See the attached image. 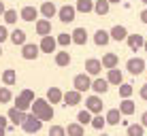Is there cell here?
I'll return each instance as SVG.
<instances>
[{
	"label": "cell",
	"mask_w": 147,
	"mask_h": 136,
	"mask_svg": "<svg viewBox=\"0 0 147 136\" xmlns=\"http://www.w3.org/2000/svg\"><path fill=\"white\" fill-rule=\"evenodd\" d=\"M43 123H45V121H40V119H38L34 113H28L26 119L22 121V130H24L26 134H36V132H40Z\"/></svg>",
	"instance_id": "6da1fadb"
},
{
	"label": "cell",
	"mask_w": 147,
	"mask_h": 136,
	"mask_svg": "<svg viewBox=\"0 0 147 136\" xmlns=\"http://www.w3.org/2000/svg\"><path fill=\"white\" fill-rule=\"evenodd\" d=\"M73 85H75V89L77 92H88V89H92V77H90L88 72H81V74H77V77L73 79Z\"/></svg>",
	"instance_id": "7a4b0ae2"
},
{
	"label": "cell",
	"mask_w": 147,
	"mask_h": 136,
	"mask_svg": "<svg viewBox=\"0 0 147 136\" xmlns=\"http://www.w3.org/2000/svg\"><path fill=\"white\" fill-rule=\"evenodd\" d=\"M58 17H60L62 23H70V21H75V17H77V9L70 7V4H64V7L58 9Z\"/></svg>",
	"instance_id": "3957f363"
},
{
	"label": "cell",
	"mask_w": 147,
	"mask_h": 136,
	"mask_svg": "<svg viewBox=\"0 0 147 136\" xmlns=\"http://www.w3.org/2000/svg\"><path fill=\"white\" fill-rule=\"evenodd\" d=\"M85 109H88L92 115L102 113V100H100V96H98V94L88 96V98H85Z\"/></svg>",
	"instance_id": "277c9868"
},
{
	"label": "cell",
	"mask_w": 147,
	"mask_h": 136,
	"mask_svg": "<svg viewBox=\"0 0 147 136\" xmlns=\"http://www.w3.org/2000/svg\"><path fill=\"white\" fill-rule=\"evenodd\" d=\"M126 68H128L130 74H141L147 68V64H145L143 58H130L128 62H126Z\"/></svg>",
	"instance_id": "5b68a950"
},
{
	"label": "cell",
	"mask_w": 147,
	"mask_h": 136,
	"mask_svg": "<svg viewBox=\"0 0 147 136\" xmlns=\"http://www.w3.org/2000/svg\"><path fill=\"white\" fill-rule=\"evenodd\" d=\"M38 53H40V47H38V45H34V43H26V45H22V58H24V60H28V62L36 60V58H38Z\"/></svg>",
	"instance_id": "8992f818"
},
{
	"label": "cell",
	"mask_w": 147,
	"mask_h": 136,
	"mask_svg": "<svg viewBox=\"0 0 147 136\" xmlns=\"http://www.w3.org/2000/svg\"><path fill=\"white\" fill-rule=\"evenodd\" d=\"M100 70H102V62H100V60H96V58L85 60V72H88L90 77H98Z\"/></svg>",
	"instance_id": "52a82bcc"
},
{
	"label": "cell",
	"mask_w": 147,
	"mask_h": 136,
	"mask_svg": "<svg viewBox=\"0 0 147 136\" xmlns=\"http://www.w3.org/2000/svg\"><path fill=\"white\" fill-rule=\"evenodd\" d=\"M34 30H36V34L40 38L47 36V34H51V19H36V23H34Z\"/></svg>",
	"instance_id": "ba28073f"
},
{
	"label": "cell",
	"mask_w": 147,
	"mask_h": 136,
	"mask_svg": "<svg viewBox=\"0 0 147 136\" xmlns=\"http://www.w3.org/2000/svg\"><path fill=\"white\" fill-rule=\"evenodd\" d=\"M40 53H51V51H55V47H58V41L51 36V34H47V36H43L40 38Z\"/></svg>",
	"instance_id": "9c48e42d"
},
{
	"label": "cell",
	"mask_w": 147,
	"mask_h": 136,
	"mask_svg": "<svg viewBox=\"0 0 147 136\" xmlns=\"http://www.w3.org/2000/svg\"><path fill=\"white\" fill-rule=\"evenodd\" d=\"M79 102H81V92H77V89H70L62 96V104H66V107H77Z\"/></svg>",
	"instance_id": "30bf717a"
},
{
	"label": "cell",
	"mask_w": 147,
	"mask_h": 136,
	"mask_svg": "<svg viewBox=\"0 0 147 136\" xmlns=\"http://www.w3.org/2000/svg\"><path fill=\"white\" fill-rule=\"evenodd\" d=\"M126 43H128V47L132 49V51H139V49H143V45H145V36L143 34H128Z\"/></svg>",
	"instance_id": "8fae6325"
},
{
	"label": "cell",
	"mask_w": 147,
	"mask_h": 136,
	"mask_svg": "<svg viewBox=\"0 0 147 136\" xmlns=\"http://www.w3.org/2000/svg\"><path fill=\"white\" fill-rule=\"evenodd\" d=\"M70 36H73V43L75 45L83 47V45L88 43V30H85V28H75L73 32H70Z\"/></svg>",
	"instance_id": "7c38bea8"
},
{
	"label": "cell",
	"mask_w": 147,
	"mask_h": 136,
	"mask_svg": "<svg viewBox=\"0 0 147 136\" xmlns=\"http://www.w3.org/2000/svg\"><path fill=\"white\" fill-rule=\"evenodd\" d=\"M49 107H51V104L47 102V98H34L32 107H30V113H34V115L38 117V115L43 113V111H47Z\"/></svg>",
	"instance_id": "4fadbf2b"
},
{
	"label": "cell",
	"mask_w": 147,
	"mask_h": 136,
	"mask_svg": "<svg viewBox=\"0 0 147 136\" xmlns=\"http://www.w3.org/2000/svg\"><path fill=\"white\" fill-rule=\"evenodd\" d=\"M26 115L28 113H24V111H19V109H9V113H7V117H9V121H11L13 125H22V121L26 119Z\"/></svg>",
	"instance_id": "5bb4252c"
},
{
	"label": "cell",
	"mask_w": 147,
	"mask_h": 136,
	"mask_svg": "<svg viewBox=\"0 0 147 136\" xmlns=\"http://www.w3.org/2000/svg\"><path fill=\"white\" fill-rule=\"evenodd\" d=\"M38 13L40 11L36 7H30V4H28V7H24L22 11H19V19H24V21H34V19L38 17Z\"/></svg>",
	"instance_id": "9a60e30c"
},
{
	"label": "cell",
	"mask_w": 147,
	"mask_h": 136,
	"mask_svg": "<svg viewBox=\"0 0 147 136\" xmlns=\"http://www.w3.org/2000/svg\"><path fill=\"white\" fill-rule=\"evenodd\" d=\"M94 43L98 45V47H107V45L111 43V34H109V30H96V34H94Z\"/></svg>",
	"instance_id": "2e32d148"
},
{
	"label": "cell",
	"mask_w": 147,
	"mask_h": 136,
	"mask_svg": "<svg viewBox=\"0 0 147 136\" xmlns=\"http://www.w3.org/2000/svg\"><path fill=\"white\" fill-rule=\"evenodd\" d=\"M109 34H111V41H117V43H121V41L128 38V30H126L124 26H113L109 30Z\"/></svg>",
	"instance_id": "e0dca14e"
},
{
	"label": "cell",
	"mask_w": 147,
	"mask_h": 136,
	"mask_svg": "<svg viewBox=\"0 0 147 136\" xmlns=\"http://www.w3.org/2000/svg\"><path fill=\"white\" fill-rule=\"evenodd\" d=\"M38 11H40V15H43L45 19H51V17H55V15H58V7H55L53 2H49V0H47V2L40 4Z\"/></svg>",
	"instance_id": "ac0fdd59"
},
{
	"label": "cell",
	"mask_w": 147,
	"mask_h": 136,
	"mask_svg": "<svg viewBox=\"0 0 147 136\" xmlns=\"http://www.w3.org/2000/svg\"><path fill=\"white\" fill-rule=\"evenodd\" d=\"M9 41H11V43L15 45V47H17V45L22 47V45H26V32H24L22 28H15L13 32L9 34Z\"/></svg>",
	"instance_id": "d6986e66"
},
{
	"label": "cell",
	"mask_w": 147,
	"mask_h": 136,
	"mask_svg": "<svg viewBox=\"0 0 147 136\" xmlns=\"http://www.w3.org/2000/svg\"><path fill=\"white\" fill-rule=\"evenodd\" d=\"M107 81H109V85H119L124 83V74H121V70L119 68H111L109 72H107Z\"/></svg>",
	"instance_id": "ffe728a7"
},
{
	"label": "cell",
	"mask_w": 147,
	"mask_h": 136,
	"mask_svg": "<svg viewBox=\"0 0 147 136\" xmlns=\"http://www.w3.org/2000/svg\"><path fill=\"white\" fill-rule=\"evenodd\" d=\"M62 96H64V92H62L60 87H49L45 98H47L49 104H58V102H62Z\"/></svg>",
	"instance_id": "44dd1931"
},
{
	"label": "cell",
	"mask_w": 147,
	"mask_h": 136,
	"mask_svg": "<svg viewBox=\"0 0 147 136\" xmlns=\"http://www.w3.org/2000/svg\"><path fill=\"white\" fill-rule=\"evenodd\" d=\"M100 62H102V68H107V70H111V68H117V64H119V58L115 53H105L102 55V60H100Z\"/></svg>",
	"instance_id": "7402d4cb"
},
{
	"label": "cell",
	"mask_w": 147,
	"mask_h": 136,
	"mask_svg": "<svg viewBox=\"0 0 147 136\" xmlns=\"http://www.w3.org/2000/svg\"><path fill=\"white\" fill-rule=\"evenodd\" d=\"M92 89L96 94H107L109 92V81L107 79H100V77H96V79H92Z\"/></svg>",
	"instance_id": "603a6c76"
},
{
	"label": "cell",
	"mask_w": 147,
	"mask_h": 136,
	"mask_svg": "<svg viewBox=\"0 0 147 136\" xmlns=\"http://www.w3.org/2000/svg\"><path fill=\"white\" fill-rule=\"evenodd\" d=\"M109 11H111V2L109 0H94V13L96 15L102 17V15H107Z\"/></svg>",
	"instance_id": "cb8c5ba5"
},
{
	"label": "cell",
	"mask_w": 147,
	"mask_h": 136,
	"mask_svg": "<svg viewBox=\"0 0 147 136\" xmlns=\"http://www.w3.org/2000/svg\"><path fill=\"white\" fill-rule=\"evenodd\" d=\"M70 53L68 51H55V66H60V68H66L68 64H70Z\"/></svg>",
	"instance_id": "d4e9b609"
},
{
	"label": "cell",
	"mask_w": 147,
	"mask_h": 136,
	"mask_svg": "<svg viewBox=\"0 0 147 136\" xmlns=\"http://www.w3.org/2000/svg\"><path fill=\"white\" fill-rule=\"evenodd\" d=\"M134 111H136V104H134L130 98H124V100L119 102V113H121V115H132Z\"/></svg>",
	"instance_id": "484cf974"
},
{
	"label": "cell",
	"mask_w": 147,
	"mask_h": 136,
	"mask_svg": "<svg viewBox=\"0 0 147 136\" xmlns=\"http://www.w3.org/2000/svg\"><path fill=\"white\" fill-rule=\"evenodd\" d=\"M105 119H107V123H109V125H117V123L121 121V113H119V109H111V111H107Z\"/></svg>",
	"instance_id": "4316f807"
},
{
	"label": "cell",
	"mask_w": 147,
	"mask_h": 136,
	"mask_svg": "<svg viewBox=\"0 0 147 136\" xmlns=\"http://www.w3.org/2000/svg\"><path fill=\"white\" fill-rule=\"evenodd\" d=\"M75 9H77V13H92L94 11V0H77Z\"/></svg>",
	"instance_id": "83f0119b"
},
{
	"label": "cell",
	"mask_w": 147,
	"mask_h": 136,
	"mask_svg": "<svg viewBox=\"0 0 147 136\" xmlns=\"http://www.w3.org/2000/svg\"><path fill=\"white\" fill-rule=\"evenodd\" d=\"M66 136H85V130L79 121L77 123H68L66 125Z\"/></svg>",
	"instance_id": "f1b7e54d"
},
{
	"label": "cell",
	"mask_w": 147,
	"mask_h": 136,
	"mask_svg": "<svg viewBox=\"0 0 147 136\" xmlns=\"http://www.w3.org/2000/svg\"><path fill=\"white\" fill-rule=\"evenodd\" d=\"M15 81H17V72H15L13 68H7L2 72V83L9 87V85H15Z\"/></svg>",
	"instance_id": "f546056e"
},
{
	"label": "cell",
	"mask_w": 147,
	"mask_h": 136,
	"mask_svg": "<svg viewBox=\"0 0 147 136\" xmlns=\"http://www.w3.org/2000/svg\"><path fill=\"white\" fill-rule=\"evenodd\" d=\"M126 134L128 136H145V128H143V123H130L126 128Z\"/></svg>",
	"instance_id": "4dcf8cb0"
},
{
	"label": "cell",
	"mask_w": 147,
	"mask_h": 136,
	"mask_svg": "<svg viewBox=\"0 0 147 136\" xmlns=\"http://www.w3.org/2000/svg\"><path fill=\"white\" fill-rule=\"evenodd\" d=\"M92 117H94V115L90 113L88 109H83V111H79V113H77V121H79L81 125H88V123H92Z\"/></svg>",
	"instance_id": "1f68e13d"
},
{
	"label": "cell",
	"mask_w": 147,
	"mask_h": 136,
	"mask_svg": "<svg viewBox=\"0 0 147 136\" xmlns=\"http://www.w3.org/2000/svg\"><path fill=\"white\" fill-rule=\"evenodd\" d=\"M30 107H32V102H28L26 98H22V96H17V98H15V109H19V111H24V113H28Z\"/></svg>",
	"instance_id": "d6a6232c"
},
{
	"label": "cell",
	"mask_w": 147,
	"mask_h": 136,
	"mask_svg": "<svg viewBox=\"0 0 147 136\" xmlns=\"http://www.w3.org/2000/svg\"><path fill=\"white\" fill-rule=\"evenodd\" d=\"M4 23H9V26H11V23H17V11H15V9H7V11H4Z\"/></svg>",
	"instance_id": "836d02e7"
},
{
	"label": "cell",
	"mask_w": 147,
	"mask_h": 136,
	"mask_svg": "<svg viewBox=\"0 0 147 136\" xmlns=\"http://www.w3.org/2000/svg\"><path fill=\"white\" fill-rule=\"evenodd\" d=\"M132 92H134V87H132L130 83H121V85H119V98H121V100H124V98H130Z\"/></svg>",
	"instance_id": "e575fe53"
},
{
	"label": "cell",
	"mask_w": 147,
	"mask_h": 136,
	"mask_svg": "<svg viewBox=\"0 0 147 136\" xmlns=\"http://www.w3.org/2000/svg\"><path fill=\"white\" fill-rule=\"evenodd\" d=\"M55 41H58L60 47H68V45L73 43V36H70L68 32H62V34H58V36H55Z\"/></svg>",
	"instance_id": "d590c367"
},
{
	"label": "cell",
	"mask_w": 147,
	"mask_h": 136,
	"mask_svg": "<svg viewBox=\"0 0 147 136\" xmlns=\"http://www.w3.org/2000/svg\"><path fill=\"white\" fill-rule=\"evenodd\" d=\"M90 125H92L94 130H102L105 125H107V119H105L102 115H94V117H92V123H90Z\"/></svg>",
	"instance_id": "8d00e7d4"
},
{
	"label": "cell",
	"mask_w": 147,
	"mask_h": 136,
	"mask_svg": "<svg viewBox=\"0 0 147 136\" xmlns=\"http://www.w3.org/2000/svg\"><path fill=\"white\" fill-rule=\"evenodd\" d=\"M13 100V94L9 87H0V104H9Z\"/></svg>",
	"instance_id": "74e56055"
},
{
	"label": "cell",
	"mask_w": 147,
	"mask_h": 136,
	"mask_svg": "<svg viewBox=\"0 0 147 136\" xmlns=\"http://www.w3.org/2000/svg\"><path fill=\"white\" fill-rule=\"evenodd\" d=\"M49 136H66V128L64 125H51L49 128Z\"/></svg>",
	"instance_id": "f35d334b"
},
{
	"label": "cell",
	"mask_w": 147,
	"mask_h": 136,
	"mask_svg": "<svg viewBox=\"0 0 147 136\" xmlns=\"http://www.w3.org/2000/svg\"><path fill=\"white\" fill-rule=\"evenodd\" d=\"M19 96H22V98H26L28 102H34V98H36L32 89H22V94H19Z\"/></svg>",
	"instance_id": "ab89813d"
},
{
	"label": "cell",
	"mask_w": 147,
	"mask_h": 136,
	"mask_svg": "<svg viewBox=\"0 0 147 136\" xmlns=\"http://www.w3.org/2000/svg\"><path fill=\"white\" fill-rule=\"evenodd\" d=\"M9 34H11V32H9L7 28H4V26H0V45H2L4 41H9Z\"/></svg>",
	"instance_id": "60d3db41"
},
{
	"label": "cell",
	"mask_w": 147,
	"mask_h": 136,
	"mask_svg": "<svg viewBox=\"0 0 147 136\" xmlns=\"http://www.w3.org/2000/svg\"><path fill=\"white\" fill-rule=\"evenodd\" d=\"M0 128H9V117L7 115H0Z\"/></svg>",
	"instance_id": "b9f144b4"
},
{
	"label": "cell",
	"mask_w": 147,
	"mask_h": 136,
	"mask_svg": "<svg viewBox=\"0 0 147 136\" xmlns=\"http://www.w3.org/2000/svg\"><path fill=\"white\" fill-rule=\"evenodd\" d=\"M139 96H141V98H143V100H147V83H145L143 87L139 89Z\"/></svg>",
	"instance_id": "7bdbcfd3"
},
{
	"label": "cell",
	"mask_w": 147,
	"mask_h": 136,
	"mask_svg": "<svg viewBox=\"0 0 147 136\" xmlns=\"http://www.w3.org/2000/svg\"><path fill=\"white\" fill-rule=\"evenodd\" d=\"M141 21L147 23V9H143V11H141Z\"/></svg>",
	"instance_id": "ee69618b"
},
{
	"label": "cell",
	"mask_w": 147,
	"mask_h": 136,
	"mask_svg": "<svg viewBox=\"0 0 147 136\" xmlns=\"http://www.w3.org/2000/svg\"><path fill=\"white\" fill-rule=\"evenodd\" d=\"M141 123H143V128H147V111L141 115Z\"/></svg>",
	"instance_id": "f6af8a7d"
},
{
	"label": "cell",
	"mask_w": 147,
	"mask_h": 136,
	"mask_svg": "<svg viewBox=\"0 0 147 136\" xmlns=\"http://www.w3.org/2000/svg\"><path fill=\"white\" fill-rule=\"evenodd\" d=\"M4 11H7V7H4V0H0V17L4 15Z\"/></svg>",
	"instance_id": "bcb514c9"
},
{
	"label": "cell",
	"mask_w": 147,
	"mask_h": 136,
	"mask_svg": "<svg viewBox=\"0 0 147 136\" xmlns=\"http://www.w3.org/2000/svg\"><path fill=\"white\" fill-rule=\"evenodd\" d=\"M0 136H7V128H0Z\"/></svg>",
	"instance_id": "7dc6e473"
},
{
	"label": "cell",
	"mask_w": 147,
	"mask_h": 136,
	"mask_svg": "<svg viewBox=\"0 0 147 136\" xmlns=\"http://www.w3.org/2000/svg\"><path fill=\"white\" fill-rule=\"evenodd\" d=\"M109 2H111V4H117V2H121V0H109Z\"/></svg>",
	"instance_id": "c3c4849f"
},
{
	"label": "cell",
	"mask_w": 147,
	"mask_h": 136,
	"mask_svg": "<svg viewBox=\"0 0 147 136\" xmlns=\"http://www.w3.org/2000/svg\"><path fill=\"white\" fill-rule=\"evenodd\" d=\"M143 49H145V53H147V38H145V45H143Z\"/></svg>",
	"instance_id": "681fc988"
},
{
	"label": "cell",
	"mask_w": 147,
	"mask_h": 136,
	"mask_svg": "<svg viewBox=\"0 0 147 136\" xmlns=\"http://www.w3.org/2000/svg\"><path fill=\"white\" fill-rule=\"evenodd\" d=\"M0 58H2V45H0Z\"/></svg>",
	"instance_id": "f907efd6"
},
{
	"label": "cell",
	"mask_w": 147,
	"mask_h": 136,
	"mask_svg": "<svg viewBox=\"0 0 147 136\" xmlns=\"http://www.w3.org/2000/svg\"><path fill=\"white\" fill-rule=\"evenodd\" d=\"M141 2H143V4H147V0H141Z\"/></svg>",
	"instance_id": "816d5d0a"
},
{
	"label": "cell",
	"mask_w": 147,
	"mask_h": 136,
	"mask_svg": "<svg viewBox=\"0 0 147 136\" xmlns=\"http://www.w3.org/2000/svg\"><path fill=\"white\" fill-rule=\"evenodd\" d=\"M100 136H107V134H100Z\"/></svg>",
	"instance_id": "f5cc1de1"
}]
</instances>
